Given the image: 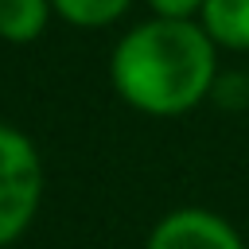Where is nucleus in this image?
Listing matches in <instances>:
<instances>
[{"mask_svg":"<svg viewBox=\"0 0 249 249\" xmlns=\"http://www.w3.org/2000/svg\"><path fill=\"white\" fill-rule=\"evenodd\" d=\"M218 74L214 39L195 19H148L132 27L109 58L113 89L148 117L191 113Z\"/></svg>","mask_w":249,"mask_h":249,"instance_id":"f257e3e1","label":"nucleus"},{"mask_svg":"<svg viewBox=\"0 0 249 249\" xmlns=\"http://www.w3.org/2000/svg\"><path fill=\"white\" fill-rule=\"evenodd\" d=\"M43 198V163L31 144L12 124H0V245H12L35 218Z\"/></svg>","mask_w":249,"mask_h":249,"instance_id":"f03ea898","label":"nucleus"},{"mask_svg":"<svg viewBox=\"0 0 249 249\" xmlns=\"http://www.w3.org/2000/svg\"><path fill=\"white\" fill-rule=\"evenodd\" d=\"M144 249H245V241L222 214L202 206H179L152 226Z\"/></svg>","mask_w":249,"mask_h":249,"instance_id":"7ed1b4c3","label":"nucleus"},{"mask_svg":"<svg viewBox=\"0 0 249 249\" xmlns=\"http://www.w3.org/2000/svg\"><path fill=\"white\" fill-rule=\"evenodd\" d=\"M202 31L214 39V47L249 51V0H206Z\"/></svg>","mask_w":249,"mask_h":249,"instance_id":"20e7f679","label":"nucleus"},{"mask_svg":"<svg viewBox=\"0 0 249 249\" xmlns=\"http://www.w3.org/2000/svg\"><path fill=\"white\" fill-rule=\"evenodd\" d=\"M51 16V0H0V39L31 43L43 35Z\"/></svg>","mask_w":249,"mask_h":249,"instance_id":"39448f33","label":"nucleus"},{"mask_svg":"<svg viewBox=\"0 0 249 249\" xmlns=\"http://www.w3.org/2000/svg\"><path fill=\"white\" fill-rule=\"evenodd\" d=\"M132 0H51V8L74 27H105L128 12Z\"/></svg>","mask_w":249,"mask_h":249,"instance_id":"423d86ee","label":"nucleus"},{"mask_svg":"<svg viewBox=\"0 0 249 249\" xmlns=\"http://www.w3.org/2000/svg\"><path fill=\"white\" fill-rule=\"evenodd\" d=\"M206 0H148V8L160 19H191L195 12H202Z\"/></svg>","mask_w":249,"mask_h":249,"instance_id":"0eeeda50","label":"nucleus"}]
</instances>
